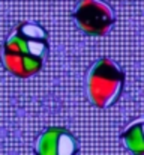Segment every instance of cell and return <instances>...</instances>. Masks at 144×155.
Masks as SVG:
<instances>
[{"mask_svg":"<svg viewBox=\"0 0 144 155\" xmlns=\"http://www.w3.org/2000/svg\"><path fill=\"white\" fill-rule=\"evenodd\" d=\"M78 142L65 127H50L36 140V155H77Z\"/></svg>","mask_w":144,"mask_h":155,"instance_id":"277c9868","label":"cell"},{"mask_svg":"<svg viewBox=\"0 0 144 155\" xmlns=\"http://www.w3.org/2000/svg\"><path fill=\"white\" fill-rule=\"evenodd\" d=\"M120 137L129 152L134 155H144V116L132 120Z\"/></svg>","mask_w":144,"mask_h":155,"instance_id":"5b68a950","label":"cell"},{"mask_svg":"<svg viewBox=\"0 0 144 155\" xmlns=\"http://www.w3.org/2000/svg\"><path fill=\"white\" fill-rule=\"evenodd\" d=\"M48 51V35L44 27L33 21H23L3 44V63L11 74L27 78L42 68Z\"/></svg>","mask_w":144,"mask_h":155,"instance_id":"6da1fadb","label":"cell"},{"mask_svg":"<svg viewBox=\"0 0 144 155\" xmlns=\"http://www.w3.org/2000/svg\"><path fill=\"white\" fill-rule=\"evenodd\" d=\"M74 20L81 32L105 36L114 24V12L102 0H81L74 12Z\"/></svg>","mask_w":144,"mask_h":155,"instance_id":"3957f363","label":"cell"},{"mask_svg":"<svg viewBox=\"0 0 144 155\" xmlns=\"http://www.w3.org/2000/svg\"><path fill=\"white\" fill-rule=\"evenodd\" d=\"M87 95L98 108L117 101L125 87V72L108 57L98 59L87 72Z\"/></svg>","mask_w":144,"mask_h":155,"instance_id":"7a4b0ae2","label":"cell"}]
</instances>
